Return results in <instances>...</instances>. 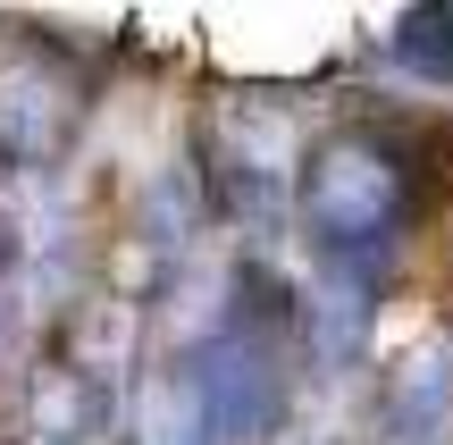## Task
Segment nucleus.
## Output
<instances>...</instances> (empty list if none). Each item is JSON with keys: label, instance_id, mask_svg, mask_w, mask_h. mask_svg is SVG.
<instances>
[{"label": "nucleus", "instance_id": "obj_8", "mask_svg": "<svg viewBox=\"0 0 453 445\" xmlns=\"http://www.w3.org/2000/svg\"><path fill=\"white\" fill-rule=\"evenodd\" d=\"M395 59H403L420 84L453 93V9H403L395 17Z\"/></svg>", "mask_w": 453, "mask_h": 445}, {"label": "nucleus", "instance_id": "obj_6", "mask_svg": "<svg viewBox=\"0 0 453 445\" xmlns=\"http://www.w3.org/2000/svg\"><path fill=\"white\" fill-rule=\"evenodd\" d=\"M59 93H42V84H0V151H9L17 168H50V151H59ZM0 160V168H9Z\"/></svg>", "mask_w": 453, "mask_h": 445}, {"label": "nucleus", "instance_id": "obj_5", "mask_svg": "<svg viewBox=\"0 0 453 445\" xmlns=\"http://www.w3.org/2000/svg\"><path fill=\"white\" fill-rule=\"evenodd\" d=\"M370 311H378V278L319 269V286H311V353H319V370H353L361 362V345H370Z\"/></svg>", "mask_w": 453, "mask_h": 445}, {"label": "nucleus", "instance_id": "obj_3", "mask_svg": "<svg viewBox=\"0 0 453 445\" xmlns=\"http://www.w3.org/2000/svg\"><path fill=\"white\" fill-rule=\"evenodd\" d=\"M118 353H76V362H34L26 379V445H110Z\"/></svg>", "mask_w": 453, "mask_h": 445}, {"label": "nucleus", "instance_id": "obj_1", "mask_svg": "<svg viewBox=\"0 0 453 445\" xmlns=\"http://www.w3.org/2000/svg\"><path fill=\"white\" fill-rule=\"evenodd\" d=\"M294 219L319 244V269L387 278V261L403 252V227H411V177L378 134H327L303 160Z\"/></svg>", "mask_w": 453, "mask_h": 445}, {"label": "nucleus", "instance_id": "obj_2", "mask_svg": "<svg viewBox=\"0 0 453 445\" xmlns=\"http://www.w3.org/2000/svg\"><path fill=\"white\" fill-rule=\"evenodd\" d=\"M168 370H177V387H185L211 445H260L286 420V328L277 319L219 311V328L194 336Z\"/></svg>", "mask_w": 453, "mask_h": 445}, {"label": "nucleus", "instance_id": "obj_4", "mask_svg": "<svg viewBox=\"0 0 453 445\" xmlns=\"http://www.w3.org/2000/svg\"><path fill=\"white\" fill-rule=\"evenodd\" d=\"M387 445H453V336H428L395 362Z\"/></svg>", "mask_w": 453, "mask_h": 445}, {"label": "nucleus", "instance_id": "obj_7", "mask_svg": "<svg viewBox=\"0 0 453 445\" xmlns=\"http://www.w3.org/2000/svg\"><path fill=\"white\" fill-rule=\"evenodd\" d=\"M127 445H211L202 437V420H194V403H185V387H177V370H151L143 387H134V403H127Z\"/></svg>", "mask_w": 453, "mask_h": 445}, {"label": "nucleus", "instance_id": "obj_9", "mask_svg": "<svg viewBox=\"0 0 453 445\" xmlns=\"http://www.w3.org/2000/svg\"><path fill=\"white\" fill-rule=\"evenodd\" d=\"M194 219H202V194H194V177H160L151 185V202H143V235H151V252H168L177 261L185 244H194Z\"/></svg>", "mask_w": 453, "mask_h": 445}]
</instances>
